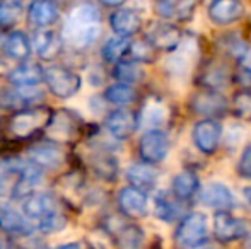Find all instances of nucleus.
<instances>
[{
  "instance_id": "obj_1",
  "label": "nucleus",
  "mask_w": 251,
  "mask_h": 249,
  "mask_svg": "<svg viewBox=\"0 0 251 249\" xmlns=\"http://www.w3.org/2000/svg\"><path fill=\"white\" fill-rule=\"evenodd\" d=\"M43 174L33 164L19 159L0 162V198H26L41 184Z\"/></svg>"
},
{
  "instance_id": "obj_2",
  "label": "nucleus",
  "mask_w": 251,
  "mask_h": 249,
  "mask_svg": "<svg viewBox=\"0 0 251 249\" xmlns=\"http://www.w3.org/2000/svg\"><path fill=\"white\" fill-rule=\"evenodd\" d=\"M101 34V16L93 3H80L63 24V38L75 48H89Z\"/></svg>"
},
{
  "instance_id": "obj_3",
  "label": "nucleus",
  "mask_w": 251,
  "mask_h": 249,
  "mask_svg": "<svg viewBox=\"0 0 251 249\" xmlns=\"http://www.w3.org/2000/svg\"><path fill=\"white\" fill-rule=\"evenodd\" d=\"M24 213L34 230L41 232H58L65 227V217L60 212L56 198L51 193H31L24 198Z\"/></svg>"
},
{
  "instance_id": "obj_4",
  "label": "nucleus",
  "mask_w": 251,
  "mask_h": 249,
  "mask_svg": "<svg viewBox=\"0 0 251 249\" xmlns=\"http://www.w3.org/2000/svg\"><path fill=\"white\" fill-rule=\"evenodd\" d=\"M43 80L53 96L62 99L74 97L82 87V79L79 73L62 65H51L43 68Z\"/></svg>"
},
{
  "instance_id": "obj_5",
  "label": "nucleus",
  "mask_w": 251,
  "mask_h": 249,
  "mask_svg": "<svg viewBox=\"0 0 251 249\" xmlns=\"http://www.w3.org/2000/svg\"><path fill=\"white\" fill-rule=\"evenodd\" d=\"M207 237L208 222L201 212H192L185 215L176 229V243L185 249L207 243Z\"/></svg>"
},
{
  "instance_id": "obj_6",
  "label": "nucleus",
  "mask_w": 251,
  "mask_h": 249,
  "mask_svg": "<svg viewBox=\"0 0 251 249\" xmlns=\"http://www.w3.org/2000/svg\"><path fill=\"white\" fill-rule=\"evenodd\" d=\"M45 99L38 87H2L0 108L3 110H29Z\"/></svg>"
},
{
  "instance_id": "obj_7",
  "label": "nucleus",
  "mask_w": 251,
  "mask_h": 249,
  "mask_svg": "<svg viewBox=\"0 0 251 249\" xmlns=\"http://www.w3.org/2000/svg\"><path fill=\"white\" fill-rule=\"evenodd\" d=\"M169 147H171L169 136L162 130H149L140 138L139 152L144 162L159 164L168 157Z\"/></svg>"
},
{
  "instance_id": "obj_8",
  "label": "nucleus",
  "mask_w": 251,
  "mask_h": 249,
  "mask_svg": "<svg viewBox=\"0 0 251 249\" xmlns=\"http://www.w3.org/2000/svg\"><path fill=\"white\" fill-rule=\"evenodd\" d=\"M192 138L195 147L205 156H212V154L217 152L219 143L222 138V126L217 120H210V118H205L200 120L199 123L193 126Z\"/></svg>"
},
{
  "instance_id": "obj_9",
  "label": "nucleus",
  "mask_w": 251,
  "mask_h": 249,
  "mask_svg": "<svg viewBox=\"0 0 251 249\" xmlns=\"http://www.w3.org/2000/svg\"><path fill=\"white\" fill-rule=\"evenodd\" d=\"M214 236L221 243H234L248 236V226L245 220L234 217L231 212H215Z\"/></svg>"
},
{
  "instance_id": "obj_10",
  "label": "nucleus",
  "mask_w": 251,
  "mask_h": 249,
  "mask_svg": "<svg viewBox=\"0 0 251 249\" xmlns=\"http://www.w3.org/2000/svg\"><path fill=\"white\" fill-rule=\"evenodd\" d=\"M193 113L201 114L205 118H219L222 114H226L229 104L222 94H219L217 91H210V89H203L201 92L195 94L192 97V103H190Z\"/></svg>"
},
{
  "instance_id": "obj_11",
  "label": "nucleus",
  "mask_w": 251,
  "mask_h": 249,
  "mask_svg": "<svg viewBox=\"0 0 251 249\" xmlns=\"http://www.w3.org/2000/svg\"><path fill=\"white\" fill-rule=\"evenodd\" d=\"M147 41L154 50L175 51L183 41V33L171 23H155L147 34Z\"/></svg>"
},
{
  "instance_id": "obj_12",
  "label": "nucleus",
  "mask_w": 251,
  "mask_h": 249,
  "mask_svg": "<svg viewBox=\"0 0 251 249\" xmlns=\"http://www.w3.org/2000/svg\"><path fill=\"white\" fill-rule=\"evenodd\" d=\"M200 200L203 205L214 208L215 212H229L234 206V195H232L231 188L219 181L205 184L200 189Z\"/></svg>"
},
{
  "instance_id": "obj_13",
  "label": "nucleus",
  "mask_w": 251,
  "mask_h": 249,
  "mask_svg": "<svg viewBox=\"0 0 251 249\" xmlns=\"http://www.w3.org/2000/svg\"><path fill=\"white\" fill-rule=\"evenodd\" d=\"M245 16V5L241 0H212L208 5V17L214 24L229 26L238 23Z\"/></svg>"
},
{
  "instance_id": "obj_14",
  "label": "nucleus",
  "mask_w": 251,
  "mask_h": 249,
  "mask_svg": "<svg viewBox=\"0 0 251 249\" xmlns=\"http://www.w3.org/2000/svg\"><path fill=\"white\" fill-rule=\"evenodd\" d=\"M118 205L126 217L142 219V217L147 215V210H149V198H147V193L142 191V189L126 186L120 191Z\"/></svg>"
},
{
  "instance_id": "obj_15",
  "label": "nucleus",
  "mask_w": 251,
  "mask_h": 249,
  "mask_svg": "<svg viewBox=\"0 0 251 249\" xmlns=\"http://www.w3.org/2000/svg\"><path fill=\"white\" fill-rule=\"evenodd\" d=\"M106 128L116 140H126L139 128V118L130 110H115L106 118Z\"/></svg>"
},
{
  "instance_id": "obj_16",
  "label": "nucleus",
  "mask_w": 251,
  "mask_h": 249,
  "mask_svg": "<svg viewBox=\"0 0 251 249\" xmlns=\"http://www.w3.org/2000/svg\"><path fill=\"white\" fill-rule=\"evenodd\" d=\"M27 157L38 169H58L63 164V152L51 143H38L27 150Z\"/></svg>"
},
{
  "instance_id": "obj_17",
  "label": "nucleus",
  "mask_w": 251,
  "mask_h": 249,
  "mask_svg": "<svg viewBox=\"0 0 251 249\" xmlns=\"http://www.w3.org/2000/svg\"><path fill=\"white\" fill-rule=\"evenodd\" d=\"M0 226L7 232L19 234V236H29L34 230L29 220L24 217V213L3 200H0Z\"/></svg>"
},
{
  "instance_id": "obj_18",
  "label": "nucleus",
  "mask_w": 251,
  "mask_h": 249,
  "mask_svg": "<svg viewBox=\"0 0 251 249\" xmlns=\"http://www.w3.org/2000/svg\"><path fill=\"white\" fill-rule=\"evenodd\" d=\"M109 24H111V29L115 31L116 36L130 38L140 31V27H142V19H140L137 10L118 9L116 12L111 14Z\"/></svg>"
},
{
  "instance_id": "obj_19",
  "label": "nucleus",
  "mask_w": 251,
  "mask_h": 249,
  "mask_svg": "<svg viewBox=\"0 0 251 249\" xmlns=\"http://www.w3.org/2000/svg\"><path fill=\"white\" fill-rule=\"evenodd\" d=\"M29 21L40 29H47L58 21L60 10L53 0H34L27 10Z\"/></svg>"
},
{
  "instance_id": "obj_20",
  "label": "nucleus",
  "mask_w": 251,
  "mask_h": 249,
  "mask_svg": "<svg viewBox=\"0 0 251 249\" xmlns=\"http://www.w3.org/2000/svg\"><path fill=\"white\" fill-rule=\"evenodd\" d=\"M126 180H128L130 186L139 188L142 191H151L155 188L159 181V171L155 169L152 164L142 162V164H133L126 171Z\"/></svg>"
},
{
  "instance_id": "obj_21",
  "label": "nucleus",
  "mask_w": 251,
  "mask_h": 249,
  "mask_svg": "<svg viewBox=\"0 0 251 249\" xmlns=\"http://www.w3.org/2000/svg\"><path fill=\"white\" fill-rule=\"evenodd\" d=\"M9 80L14 87H38L43 82V68L38 63H21L10 70Z\"/></svg>"
},
{
  "instance_id": "obj_22",
  "label": "nucleus",
  "mask_w": 251,
  "mask_h": 249,
  "mask_svg": "<svg viewBox=\"0 0 251 249\" xmlns=\"http://www.w3.org/2000/svg\"><path fill=\"white\" fill-rule=\"evenodd\" d=\"M3 53L12 60H26L33 51L31 40L23 31H10L2 41Z\"/></svg>"
},
{
  "instance_id": "obj_23",
  "label": "nucleus",
  "mask_w": 251,
  "mask_h": 249,
  "mask_svg": "<svg viewBox=\"0 0 251 249\" xmlns=\"http://www.w3.org/2000/svg\"><path fill=\"white\" fill-rule=\"evenodd\" d=\"M154 208L155 217L166 224H171L178 220L179 213H181V202L176 198L173 193L168 191H159L154 198Z\"/></svg>"
},
{
  "instance_id": "obj_24",
  "label": "nucleus",
  "mask_w": 251,
  "mask_h": 249,
  "mask_svg": "<svg viewBox=\"0 0 251 249\" xmlns=\"http://www.w3.org/2000/svg\"><path fill=\"white\" fill-rule=\"evenodd\" d=\"M171 189L179 202H188L200 191V180L193 171H181L173 180Z\"/></svg>"
},
{
  "instance_id": "obj_25",
  "label": "nucleus",
  "mask_w": 251,
  "mask_h": 249,
  "mask_svg": "<svg viewBox=\"0 0 251 249\" xmlns=\"http://www.w3.org/2000/svg\"><path fill=\"white\" fill-rule=\"evenodd\" d=\"M137 118H139V126L144 125L149 126L151 130H161L159 126H162L168 120V108L161 99H149Z\"/></svg>"
},
{
  "instance_id": "obj_26",
  "label": "nucleus",
  "mask_w": 251,
  "mask_h": 249,
  "mask_svg": "<svg viewBox=\"0 0 251 249\" xmlns=\"http://www.w3.org/2000/svg\"><path fill=\"white\" fill-rule=\"evenodd\" d=\"M33 51L43 60H50L55 57L60 50V40L53 31L50 29H40L31 40Z\"/></svg>"
},
{
  "instance_id": "obj_27",
  "label": "nucleus",
  "mask_w": 251,
  "mask_h": 249,
  "mask_svg": "<svg viewBox=\"0 0 251 249\" xmlns=\"http://www.w3.org/2000/svg\"><path fill=\"white\" fill-rule=\"evenodd\" d=\"M197 9V0H161L157 3V10L161 16L168 19L186 21L193 16Z\"/></svg>"
},
{
  "instance_id": "obj_28",
  "label": "nucleus",
  "mask_w": 251,
  "mask_h": 249,
  "mask_svg": "<svg viewBox=\"0 0 251 249\" xmlns=\"http://www.w3.org/2000/svg\"><path fill=\"white\" fill-rule=\"evenodd\" d=\"M47 120V113L43 111H23L16 114L12 121V132L19 136H26L36 128H40Z\"/></svg>"
},
{
  "instance_id": "obj_29",
  "label": "nucleus",
  "mask_w": 251,
  "mask_h": 249,
  "mask_svg": "<svg viewBox=\"0 0 251 249\" xmlns=\"http://www.w3.org/2000/svg\"><path fill=\"white\" fill-rule=\"evenodd\" d=\"M104 97L108 103L115 104V106H128V104H132L133 101H135L137 92L128 84L118 82V84H113V86H109L108 89H106Z\"/></svg>"
},
{
  "instance_id": "obj_30",
  "label": "nucleus",
  "mask_w": 251,
  "mask_h": 249,
  "mask_svg": "<svg viewBox=\"0 0 251 249\" xmlns=\"http://www.w3.org/2000/svg\"><path fill=\"white\" fill-rule=\"evenodd\" d=\"M130 50V41L128 38L123 36H113L102 46V58L108 63H118L125 55H128Z\"/></svg>"
},
{
  "instance_id": "obj_31",
  "label": "nucleus",
  "mask_w": 251,
  "mask_h": 249,
  "mask_svg": "<svg viewBox=\"0 0 251 249\" xmlns=\"http://www.w3.org/2000/svg\"><path fill=\"white\" fill-rule=\"evenodd\" d=\"M226 80H227V75H226V70L222 65L219 63H214L210 67H205L203 72H201L200 82L205 89L210 91H217L221 89L222 86H226Z\"/></svg>"
},
{
  "instance_id": "obj_32",
  "label": "nucleus",
  "mask_w": 251,
  "mask_h": 249,
  "mask_svg": "<svg viewBox=\"0 0 251 249\" xmlns=\"http://www.w3.org/2000/svg\"><path fill=\"white\" fill-rule=\"evenodd\" d=\"M144 77V70L137 65V62H118L115 68V79L122 84H132L142 80Z\"/></svg>"
},
{
  "instance_id": "obj_33",
  "label": "nucleus",
  "mask_w": 251,
  "mask_h": 249,
  "mask_svg": "<svg viewBox=\"0 0 251 249\" xmlns=\"http://www.w3.org/2000/svg\"><path fill=\"white\" fill-rule=\"evenodd\" d=\"M118 243L126 249H139L144 243V230L133 224H125L118 230Z\"/></svg>"
},
{
  "instance_id": "obj_34",
  "label": "nucleus",
  "mask_w": 251,
  "mask_h": 249,
  "mask_svg": "<svg viewBox=\"0 0 251 249\" xmlns=\"http://www.w3.org/2000/svg\"><path fill=\"white\" fill-rule=\"evenodd\" d=\"M75 132V126H74L72 120L67 116L65 113H58L55 114L53 121L48 126V135H51L53 138H60V140H67L74 135Z\"/></svg>"
},
{
  "instance_id": "obj_35",
  "label": "nucleus",
  "mask_w": 251,
  "mask_h": 249,
  "mask_svg": "<svg viewBox=\"0 0 251 249\" xmlns=\"http://www.w3.org/2000/svg\"><path fill=\"white\" fill-rule=\"evenodd\" d=\"M23 14L21 0H2L0 2V27H9L19 21Z\"/></svg>"
},
{
  "instance_id": "obj_36",
  "label": "nucleus",
  "mask_w": 251,
  "mask_h": 249,
  "mask_svg": "<svg viewBox=\"0 0 251 249\" xmlns=\"http://www.w3.org/2000/svg\"><path fill=\"white\" fill-rule=\"evenodd\" d=\"M232 110L236 116L241 118L243 121H251V92L241 91L239 94H236Z\"/></svg>"
},
{
  "instance_id": "obj_37",
  "label": "nucleus",
  "mask_w": 251,
  "mask_h": 249,
  "mask_svg": "<svg viewBox=\"0 0 251 249\" xmlns=\"http://www.w3.org/2000/svg\"><path fill=\"white\" fill-rule=\"evenodd\" d=\"M128 53L133 57V62H152L154 60V48L149 41H137L130 43Z\"/></svg>"
},
{
  "instance_id": "obj_38",
  "label": "nucleus",
  "mask_w": 251,
  "mask_h": 249,
  "mask_svg": "<svg viewBox=\"0 0 251 249\" xmlns=\"http://www.w3.org/2000/svg\"><path fill=\"white\" fill-rule=\"evenodd\" d=\"M94 169L98 171L100 176L111 180V178H115L116 169H118V167H116V160L113 159L111 156H101L94 160Z\"/></svg>"
},
{
  "instance_id": "obj_39",
  "label": "nucleus",
  "mask_w": 251,
  "mask_h": 249,
  "mask_svg": "<svg viewBox=\"0 0 251 249\" xmlns=\"http://www.w3.org/2000/svg\"><path fill=\"white\" fill-rule=\"evenodd\" d=\"M238 174L245 180H251V143L245 147L238 162Z\"/></svg>"
},
{
  "instance_id": "obj_40",
  "label": "nucleus",
  "mask_w": 251,
  "mask_h": 249,
  "mask_svg": "<svg viewBox=\"0 0 251 249\" xmlns=\"http://www.w3.org/2000/svg\"><path fill=\"white\" fill-rule=\"evenodd\" d=\"M234 82L238 84L243 91L251 92V67L243 65L241 63V67H239L234 73Z\"/></svg>"
},
{
  "instance_id": "obj_41",
  "label": "nucleus",
  "mask_w": 251,
  "mask_h": 249,
  "mask_svg": "<svg viewBox=\"0 0 251 249\" xmlns=\"http://www.w3.org/2000/svg\"><path fill=\"white\" fill-rule=\"evenodd\" d=\"M104 5H109V7H120L126 2V0H101Z\"/></svg>"
},
{
  "instance_id": "obj_42",
  "label": "nucleus",
  "mask_w": 251,
  "mask_h": 249,
  "mask_svg": "<svg viewBox=\"0 0 251 249\" xmlns=\"http://www.w3.org/2000/svg\"><path fill=\"white\" fill-rule=\"evenodd\" d=\"M56 249H84V248H82V244H79V243H67V244L58 246Z\"/></svg>"
},
{
  "instance_id": "obj_43",
  "label": "nucleus",
  "mask_w": 251,
  "mask_h": 249,
  "mask_svg": "<svg viewBox=\"0 0 251 249\" xmlns=\"http://www.w3.org/2000/svg\"><path fill=\"white\" fill-rule=\"evenodd\" d=\"M243 196H245V200H246V203L251 206V184L250 186H246L245 189H243Z\"/></svg>"
},
{
  "instance_id": "obj_44",
  "label": "nucleus",
  "mask_w": 251,
  "mask_h": 249,
  "mask_svg": "<svg viewBox=\"0 0 251 249\" xmlns=\"http://www.w3.org/2000/svg\"><path fill=\"white\" fill-rule=\"evenodd\" d=\"M188 249H214V248L208 246L207 243H203V244H199V246H193V248H188Z\"/></svg>"
},
{
  "instance_id": "obj_45",
  "label": "nucleus",
  "mask_w": 251,
  "mask_h": 249,
  "mask_svg": "<svg viewBox=\"0 0 251 249\" xmlns=\"http://www.w3.org/2000/svg\"><path fill=\"white\" fill-rule=\"evenodd\" d=\"M248 248L251 249V234H250V237H248Z\"/></svg>"
},
{
  "instance_id": "obj_46",
  "label": "nucleus",
  "mask_w": 251,
  "mask_h": 249,
  "mask_svg": "<svg viewBox=\"0 0 251 249\" xmlns=\"http://www.w3.org/2000/svg\"><path fill=\"white\" fill-rule=\"evenodd\" d=\"M0 249H3V246H2V243H0Z\"/></svg>"
}]
</instances>
